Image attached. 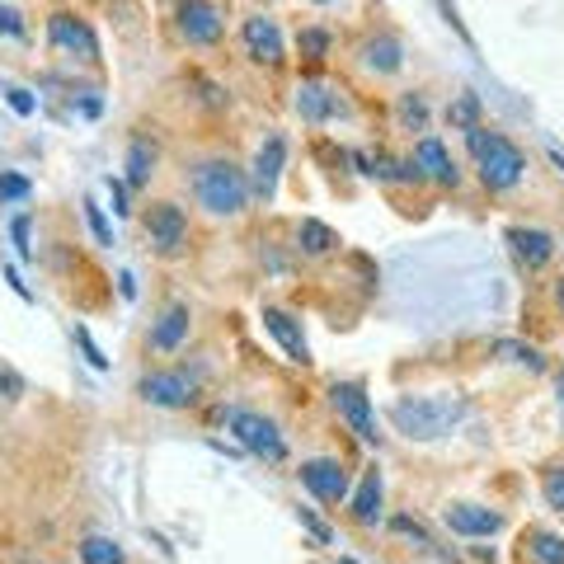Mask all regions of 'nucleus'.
Wrapping results in <instances>:
<instances>
[{
  "instance_id": "obj_1",
  "label": "nucleus",
  "mask_w": 564,
  "mask_h": 564,
  "mask_svg": "<svg viewBox=\"0 0 564 564\" xmlns=\"http://www.w3.org/2000/svg\"><path fill=\"white\" fill-rule=\"evenodd\" d=\"M466 414H470L466 396H404L390 404V423H396L404 437H414V443L447 437Z\"/></svg>"
},
{
  "instance_id": "obj_2",
  "label": "nucleus",
  "mask_w": 564,
  "mask_h": 564,
  "mask_svg": "<svg viewBox=\"0 0 564 564\" xmlns=\"http://www.w3.org/2000/svg\"><path fill=\"white\" fill-rule=\"evenodd\" d=\"M249 193H255V188H249V175L235 161H202L193 169V198H198V208L212 212V216L245 212Z\"/></svg>"
},
{
  "instance_id": "obj_3",
  "label": "nucleus",
  "mask_w": 564,
  "mask_h": 564,
  "mask_svg": "<svg viewBox=\"0 0 564 564\" xmlns=\"http://www.w3.org/2000/svg\"><path fill=\"white\" fill-rule=\"evenodd\" d=\"M466 146H470V155H475L484 188H513L517 179L527 175V155L517 151L504 132L470 128V132H466Z\"/></svg>"
},
{
  "instance_id": "obj_4",
  "label": "nucleus",
  "mask_w": 564,
  "mask_h": 564,
  "mask_svg": "<svg viewBox=\"0 0 564 564\" xmlns=\"http://www.w3.org/2000/svg\"><path fill=\"white\" fill-rule=\"evenodd\" d=\"M226 433L249 451V457H259L269 466H278L282 457H287V443H282L278 423L255 414V410H226Z\"/></svg>"
},
{
  "instance_id": "obj_5",
  "label": "nucleus",
  "mask_w": 564,
  "mask_h": 564,
  "mask_svg": "<svg viewBox=\"0 0 564 564\" xmlns=\"http://www.w3.org/2000/svg\"><path fill=\"white\" fill-rule=\"evenodd\" d=\"M146 240L161 259H179L188 249V216L179 202H151L146 212Z\"/></svg>"
},
{
  "instance_id": "obj_6",
  "label": "nucleus",
  "mask_w": 564,
  "mask_h": 564,
  "mask_svg": "<svg viewBox=\"0 0 564 564\" xmlns=\"http://www.w3.org/2000/svg\"><path fill=\"white\" fill-rule=\"evenodd\" d=\"M175 20H179V38L188 47H212L226 28V10L216 0H179Z\"/></svg>"
},
{
  "instance_id": "obj_7",
  "label": "nucleus",
  "mask_w": 564,
  "mask_h": 564,
  "mask_svg": "<svg viewBox=\"0 0 564 564\" xmlns=\"http://www.w3.org/2000/svg\"><path fill=\"white\" fill-rule=\"evenodd\" d=\"M137 396L155 404V410H188L198 396V381L188 372H146L137 381Z\"/></svg>"
},
{
  "instance_id": "obj_8",
  "label": "nucleus",
  "mask_w": 564,
  "mask_h": 564,
  "mask_svg": "<svg viewBox=\"0 0 564 564\" xmlns=\"http://www.w3.org/2000/svg\"><path fill=\"white\" fill-rule=\"evenodd\" d=\"M329 400H334V410L343 414V423L363 437L367 447L381 443V433H376V414H372V400H367V390L357 386V381H334L329 386Z\"/></svg>"
},
{
  "instance_id": "obj_9",
  "label": "nucleus",
  "mask_w": 564,
  "mask_h": 564,
  "mask_svg": "<svg viewBox=\"0 0 564 564\" xmlns=\"http://www.w3.org/2000/svg\"><path fill=\"white\" fill-rule=\"evenodd\" d=\"M47 38H52L57 52H67L75 61H99V38H94V28L81 20V14L57 10L52 20H47Z\"/></svg>"
},
{
  "instance_id": "obj_10",
  "label": "nucleus",
  "mask_w": 564,
  "mask_h": 564,
  "mask_svg": "<svg viewBox=\"0 0 564 564\" xmlns=\"http://www.w3.org/2000/svg\"><path fill=\"white\" fill-rule=\"evenodd\" d=\"M302 484L320 498V504H343V498H349V470H343L339 457L302 461Z\"/></svg>"
},
{
  "instance_id": "obj_11",
  "label": "nucleus",
  "mask_w": 564,
  "mask_h": 564,
  "mask_svg": "<svg viewBox=\"0 0 564 564\" xmlns=\"http://www.w3.org/2000/svg\"><path fill=\"white\" fill-rule=\"evenodd\" d=\"M245 52L259 61V67H278L282 61V28L278 20H269V14H249L245 20Z\"/></svg>"
},
{
  "instance_id": "obj_12",
  "label": "nucleus",
  "mask_w": 564,
  "mask_h": 564,
  "mask_svg": "<svg viewBox=\"0 0 564 564\" xmlns=\"http://www.w3.org/2000/svg\"><path fill=\"white\" fill-rule=\"evenodd\" d=\"M296 114H302V122H334L349 114V104L339 99V90L306 81V85H296Z\"/></svg>"
},
{
  "instance_id": "obj_13",
  "label": "nucleus",
  "mask_w": 564,
  "mask_h": 564,
  "mask_svg": "<svg viewBox=\"0 0 564 564\" xmlns=\"http://www.w3.org/2000/svg\"><path fill=\"white\" fill-rule=\"evenodd\" d=\"M508 245H513L517 263H527V269H545L555 255V235L541 226H508Z\"/></svg>"
},
{
  "instance_id": "obj_14",
  "label": "nucleus",
  "mask_w": 564,
  "mask_h": 564,
  "mask_svg": "<svg viewBox=\"0 0 564 564\" xmlns=\"http://www.w3.org/2000/svg\"><path fill=\"white\" fill-rule=\"evenodd\" d=\"M282 161H287V141L282 137H269L255 155V175H249V188H255V198L269 202L278 193V175H282Z\"/></svg>"
},
{
  "instance_id": "obj_15",
  "label": "nucleus",
  "mask_w": 564,
  "mask_h": 564,
  "mask_svg": "<svg viewBox=\"0 0 564 564\" xmlns=\"http://www.w3.org/2000/svg\"><path fill=\"white\" fill-rule=\"evenodd\" d=\"M263 329H269V334L282 343V353H287L292 363H302V367L310 363V343L302 334V325H296L282 306H263Z\"/></svg>"
},
{
  "instance_id": "obj_16",
  "label": "nucleus",
  "mask_w": 564,
  "mask_h": 564,
  "mask_svg": "<svg viewBox=\"0 0 564 564\" xmlns=\"http://www.w3.org/2000/svg\"><path fill=\"white\" fill-rule=\"evenodd\" d=\"M414 165L423 169V179H433V184H443V188H457V179H461V169L451 165V155H447V146L437 137H419Z\"/></svg>"
},
{
  "instance_id": "obj_17",
  "label": "nucleus",
  "mask_w": 564,
  "mask_h": 564,
  "mask_svg": "<svg viewBox=\"0 0 564 564\" xmlns=\"http://www.w3.org/2000/svg\"><path fill=\"white\" fill-rule=\"evenodd\" d=\"M443 522L457 531V537H494V531L504 527V517L494 508H480V504H451L443 513Z\"/></svg>"
},
{
  "instance_id": "obj_18",
  "label": "nucleus",
  "mask_w": 564,
  "mask_h": 564,
  "mask_svg": "<svg viewBox=\"0 0 564 564\" xmlns=\"http://www.w3.org/2000/svg\"><path fill=\"white\" fill-rule=\"evenodd\" d=\"M349 513L357 527H376V517H381V470H363V480H357V490L349 498Z\"/></svg>"
},
{
  "instance_id": "obj_19",
  "label": "nucleus",
  "mask_w": 564,
  "mask_h": 564,
  "mask_svg": "<svg viewBox=\"0 0 564 564\" xmlns=\"http://www.w3.org/2000/svg\"><path fill=\"white\" fill-rule=\"evenodd\" d=\"M188 325H193V316H188V306H169L161 320L151 325V334H146V343L155 353H175L179 343L188 339Z\"/></svg>"
},
{
  "instance_id": "obj_20",
  "label": "nucleus",
  "mask_w": 564,
  "mask_h": 564,
  "mask_svg": "<svg viewBox=\"0 0 564 564\" xmlns=\"http://www.w3.org/2000/svg\"><path fill=\"white\" fill-rule=\"evenodd\" d=\"M363 67L376 71V75H396L404 67V47L400 38H390V34H376L363 43Z\"/></svg>"
},
{
  "instance_id": "obj_21",
  "label": "nucleus",
  "mask_w": 564,
  "mask_h": 564,
  "mask_svg": "<svg viewBox=\"0 0 564 564\" xmlns=\"http://www.w3.org/2000/svg\"><path fill=\"white\" fill-rule=\"evenodd\" d=\"M296 245H302V249H306V255H310V259H320V255H329V249H334V245H339V235H334V231H329L325 222H316V216H306V222H302V226H296Z\"/></svg>"
},
{
  "instance_id": "obj_22",
  "label": "nucleus",
  "mask_w": 564,
  "mask_h": 564,
  "mask_svg": "<svg viewBox=\"0 0 564 564\" xmlns=\"http://www.w3.org/2000/svg\"><path fill=\"white\" fill-rule=\"evenodd\" d=\"M155 175V146H151V141H132V146H128V184L132 188H141V184H146Z\"/></svg>"
},
{
  "instance_id": "obj_23",
  "label": "nucleus",
  "mask_w": 564,
  "mask_h": 564,
  "mask_svg": "<svg viewBox=\"0 0 564 564\" xmlns=\"http://www.w3.org/2000/svg\"><path fill=\"white\" fill-rule=\"evenodd\" d=\"M527 551L537 564H564V537H555V531H527Z\"/></svg>"
},
{
  "instance_id": "obj_24",
  "label": "nucleus",
  "mask_w": 564,
  "mask_h": 564,
  "mask_svg": "<svg viewBox=\"0 0 564 564\" xmlns=\"http://www.w3.org/2000/svg\"><path fill=\"white\" fill-rule=\"evenodd\" d=\"M396 114H400V128L404 132H428V104H423V94L404 90L400 104H396Z\"/></svg>"
},
{
  "instance_id": "obj_25",
  "label": "nucleus",
  "mask_w": 564,
  "mask_h": 564,
  "mask_svg": "<svg viewBox=\"0 0 564 564\" xmlns=\"http://www.w3.org/2000/svg\"><path fill=\"white\" fill-rule=\"evenodd\" d=\"M81 560L85 564H122L128 555H122V545L108 541V537H85L81 541Z\"/></svg>"
},
{
  "instance_id": "obj_26",
  "label": "nucleus",
  "mask_w": 564,
  "mask_h": 564,
  "mask_svg": "<svg viewBox=\"0 0 564 564\" xmlns=\"http://www.w3.org/2000/svg\"><path fill=\"white\" fill-rule=\"evenodd\" d=\"M447 122H451V128H461V132L480 128V99H475V94H461L457 104H447Z\"/></svg>"
},
{
  "instance_id": "obj_27",
  "label": "nucleus",
  "mask_w": 564,
  "mask_h": 564,
  "mask_svg": "<svg viewBox=\"0 0 564 564\" xmlns=\"http://www.w3.org/2000/svg\"><path fill=\"white\" fill-rule=\"evenodd\" d=\"M494 349H498V353H504V357H508V363H527L531 372H541V367H545V357H541L537 349H522V343H513V339H498V343H494Z\"/></svg>"
},
{
  "instance_id": "obj_28",
  "label": "nucleus",
  "mask_w": 564,
  "mask_h": 564,
  "mask_svg": "<svg viewBox=\"0 0 564 564\" xmlns=\"http://www.w3.org/2000/svg\"><path fill=\"white\" fill-rule=\"evenodd\" d=\"M541 494H545V504H551L555 513H564V466L545 470V480H541Z\"/></svg>"
},
{
  "instance_id": "obj_29",
  "label": "nucleus",
  "mask_w": 564,
  "mask_h": 564,
  "mask_svg": "<svg viewBox=\"0 0 564 564\" xmlns=\"http://www.w3.org/2000/svg\"><path fill=\"white\" fill-rule=\"evenodd\" d=\"M28 193H34V184L24 175H0V202H24Z\"/></svg>"
},
{
  "instance_id": "obj_30",
  "label": "nucleus",
  "mask_w": 564,
  "mask_h": 564,
  "mask_svg": "<svg viewBox=\"0 0 564 564\" xmlns=\"http://www.w3.org/2000/svg\"><path fill=\"white\" fill-rule=\"evenodd\" d=\"M325 52H329V34H325V28H302V57L320 61Z\"/></svg>"
},
{
  "instance_id": "obj_31",
  "label": "nucleus",
  "mask_w": 564,
  "mask_h": 564,
  "mask_svg": "<svg viewBox=\"0 0 564 564\" xmlns=\"http://www.w3.org/2000/svg\"><path fill=\"white\" fill-rule=\"evenodd\" d=\"M75 343H81V353L90 357V367H94V372H104V367H108V357L99 353V343L90 339V329H85V325H75Z\"/></svg>"
},
{
  "instance_id": "obj_32",
  "label": "nucleus",
  "mask_w": 564,
  "mask_h": 564,
  "mask_svg": "<svg viewBox=\"0 0 564 564\" xmlns=\"http://www.w3.org/2000/svg\"><path fill=\"white\" fill-rule=\"evenodd\" d=\"M390 531H400V537H410L414 545H428V531H423V527L414 522V517H404V513H400V517H390Z\"/></svg>"
},
{
  "instance_id": "obj_33",
  "label": "nucleus",
  "mask_w": 564,
  "mask_h": 564,
  "mask_svg": "<svg viewBox=\"0 0 564 564\" xmlns=\"http://www.w3.org/2000/svg\"><path fill=\"white\" fill-rule=\"evenodd\" d=\"M85 222H90V231H94V240H99V245H114V231H108L104 212L94 208V202H85Z\"/></svg>"
},
{
  "instance_id": "obj_34",
  "label": "nucleus",
  "mask_w": 564,
  "mask_h": 564,
  "mask_svg": "<svg viewBox=\"0 0 564 564\" xmlns=\"http://www.w3.org/2000/svg\"><path fill=\"white\" fill-rule=\"evenodd\" d=\"M5 104L14 108V114H20V118H28V114H34V94H28V90H20V85H10L5 90Z\"/></svg>"
},
{
  "instance_id": "obj_35",
  "label": "nucleus",
  "mask_w": 564,
  "mask_h": 564,
  "mask_svg": "<svg viewBox=\"0 0 564 564\" xmlns=\"http://www.w3.org/2000/svg\"><path fill=\"white\" fill-rule=\"evenodd\" d=\"M0 34H5V38H20V34H24V14L10 10V5H0Z\"/></svg>"
},
{
  "instance_id": "obj_36",
  "label": "nucleus",
  "mask_w": 564,
  "mask_h": 564,
  "mask_svg": "<svg viewBox=\"0 0 564 564\" xmlns=\"http://www.w3.org/2000/svg\"><path fill=\"white\" fill-rule=\"evenodd\" d=\"M10 235H14V245H20V259H34V245H28V216H14Z\"/></svg>"
},
{
  "instance_id": "obj_37",
  "label": "nucleus",
  "mask_w": 564,
  "mask_h": 564,
  "mask_svg": "<svg viewBox=\"0 0 564 564\" xmlns=\"http://www.w3.org/2000/svg\"><path fill=\"white\" fill-rule=\"evenodd\" d=\"M108 193H114V212H118V216L132 212V208H128V184H122V179H108Z\"/></svg>"
},
{
  "instance_id": "obj_38",
  "label": "nucleus",
  "mask_w": 564,
  "mask_h": 564,
  "mask_svg": "<svg viewBox=\"0 0 564 564\" xmlns=\"http://www.w3.org/2000/svg\"><path fill=\"white\" fill-rule=\"evenodd\" d=\"M302 527H306V531H310V537H316V541H329V527L320 522V517H310L306 508H302Z\"/></svg>"
},
{
  "instance_id": "obj_39",
  "label": "nucleus",
  "mask_w": 564,
  "mask_h": 564,
  "mask_svg": "<svg viewBox=\"0 0 564 564\" xmlns=\"http://www.w3.org/2000/svg\"><path fill=\"white\" fill-rule=\"evenodd\" d=\"M5 282L14 287V296H24V302H28V282H20V273H14V269H5Z\"/></svg>"
},
{
  "instance_id": "obj_40",
  "label": "nucleus",
  "mask_w": 564,
  "mask_h": 564,
  "mask_svg": "<svg viewBox=\"0 0 564 564\" xmlns=\"http://www.w3.org/2000/svg\"><path fill=\"white\" fill-rule=\"evenodd\" d=\"M118 282H122V296H128V302H132V296H137V278H132V273H122Z\"/></svg>"
},
{
  "instance_id": "obj_41",
  "label": "nucleus",
  "mask_w": 564,
  "mask_h": 564,
  "mask_svg": "<svg viewBox=\"0 0 564 564\" xmlns=\"http://www.w3.org/2000/svg\"><path fill=\"white\" fill-rule=\"evenodd\" d=\"M0 390H20V381H14V376H0Z\"/></svg>"
},
{
  "instance_id": "obj_42",
  "label": "nucleus",
  "mask_w": 564,
  "mask_h": 564,
  "mask_svg": "<svg viewBox=\"0 0 564 564\" xmlns=\"http://www.w3.org/2000/svg\"><path fill=\"white\" fill-rule=\"evenodd\" d=\"M551 161H555L560 169H564V151H551Z\"/></svg>"
},
{
  "instance_id": "obj_43",
  "label": "nucleus",
  "mask_w": 564,
  "mask_h": 564,
  "mask_svg": "<svg viewBox=\"0 0 564 564\" xmlns=\"http://www.w3.org/2000/svg\"><path fill=\"white\" fill-rule=\"evenodd\" d=\"M560 404H564V376H560Z\"/></svg>"
},
{
  "instance_id": "obj_44",
  "label": "nucleus",
  "mask_w": 564,
  "mask_h": 564,
  "mask_svg": "<svg viewBox=\"0 0 564 564\" xmlns=\"http://www.w3.org/2000/svg\"><path fill=\"white\" fill-rule=\"evenodd\" d=\"M560 306H564V282H560Z\"/></svg>"
},
{
  "instance_id": "obj_45",
  "label": "nucleus",
  "mask_w": 564,
  "mask_h": 564,
  "mask_svg": "<svg viewBox=\"0 0 564 564\" xmlns=\"http://www.w3.org/2000/svg\"><path fill=\"white\" fill-rule=\"evenodd\" d=\"M316 5H325V0H316Z\"/></svg>"
}]
</instances>
